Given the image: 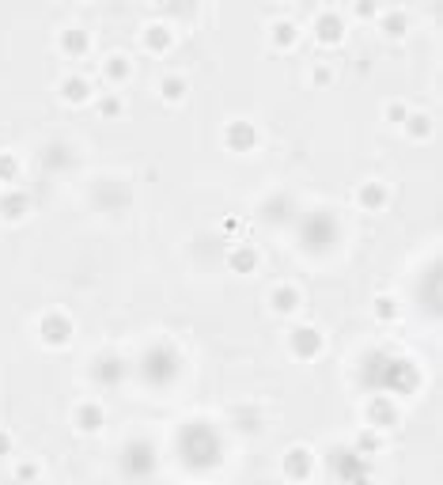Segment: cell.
<instances>
[{
  "label": "cell",
  "mask_w": 443,
  "mask_h": 485,
  "mask_svg": "<svg viewBox=\"0 0 443 485\" xmlns=\"http://www.w3.org/2000/svg\"><path fill=\"white\" fill-rule=\"evenodd\" d=\"M364 379H368V387L394 391V394H409L417 387V372L409 368V360L386 357V352H371L368 368H364Z\"/></svg>",
  "instance_id": "1"
},
{
  "label": "cell",
  "mask_w": 443,
  "mask_h": 485,
  "mask_svg": "<svg viewBox=\"0 0 443 485\" xmlns=\"http://www.w3.org/2000/svg\"><path fill=\"white\" fill-rule=\"evenodd\" d=\"M179 451H182L186 467H194V470H208V467H216V462H220V440H216L213 428L201 425V421L182 428Z\"/></svg>",
  "instance_id": "2"
},
{
  "label": "cell",
  "mask_w": 443,
  "mask_h": 485,
  "mask_svg": "<svg viewBox=\"0 0 443 485\" xmlns=\"http://www.w3.org/2000/svg\"><path fill=\"white\" fill-rule=\"evenodd\" d=\"M140 372H144V379H148L152 387H171V383L179 379V372H182V357L171 345H156V349L144 352Z\"/></svg>",
  "instance_id": "3"
},
{
  "label": "cell",
  "mask_w": 443,
  "mask_h": 485,
  "mask_svg": "<svg viewBox=\"0 0 443 485\" xmlns=\"http://www.w3.org/2000/svg\"><path fill=\"white\" fill-rule=\"evenodd\" d=\"M300 242L311 255H326L330 247L337 242V220L326 213V208H315V213H307L303 216V224H300Z\"/></svg>",
  "instance_id": "4"
},
{
  "label": "cell",
  "mask_w": 443,
  "mask_h": 485,
  "mask_svg": "<svg viewBox=\"0 0 443 485\" xmlns=\"http://www.w3.org/2000/svg\"><path fill=\"white\" fill-rule=\"evenodd\" d=\"M156 470V447L148 440H129L125 451H121V474L125 478H148Z\"/></svg>",
  "instance_id": "5"
},
{
  "label": "cell",
  "mask_w": 443,
  "mask_h": 485,
  "mask_svg": "<svg viewBox=\"0 0 443 485\" xmlns=\"http://www.w3.org/2000/svg\"><path fill=\"white\" fill-rule=\"evenodd\" d=\"M38 334H42V341H46V345H65V341L72 338V323H69V315L50 311V315L38 323Z\"/></svg>",
  "instance_id": "6"
},
{
  "label": "cell",
  "mask_w": 443,
  "mask_h": 485,
  "mask_svg": "<svg viewBox=\"0 0 443 485\" xmlns=\"http://www.w3.org/2000/svg\"><path fill=\"white\" fill-rule=\"evenodd\" d=\"M330 470H337L341 478H368V467H364L360 451H334L330 455Z\"/></svg>",
  "instance_id": "7"
},
{
  "label": "cell",
  "mask_w": 443,
  "mask_h": 485,
  "mask_svg": "<svg viewBox=\"0 0 443 485\" xmlns=\"http://www.w3.org/2000/svg\"><path fill=\"white\" fill-rule=\"evenodd\" d=\"M91 376L103 383V387H114V383H121V376H125V360L121 357H99L91 364Z\"/></svg>",
  "instance_id": "8"
},
{
  "label": "cell",
  "mask_w": 443,
  "mask_h": 485,
  "mask_svg": "<svg viewBox=\"0 0 443 485\" xmlns=\"http://www.w3.org/2000/svg\"><path fill=\"white\" fill-rule=\"evenodd\" d=\"M224 140H228L231 152H250L254 145H258V133H254L250 121H231L228 133H224Z\"/></svg>",
  "instance_id": "9"
},
{
  "label": "cell",
  "mask_w": 443,
  "mask_h": 485,
  "mask_svg": "<svg viewBox=\"0 0 443 485\" xmlns=\"http://www.w3.org/2000/svg\"><path fill=\"white\" fill-rule=\"evenodd\" d=\"M315 35H318L323 46H337V42L345 38V23H341L334 12H323V16H318V23H315Z\"/></svg>",
  "instance_id": "10"
},
{
  "label": "cell",
  "mask_w": 443,
  "mask_h": 485,
  "mask_svg": "<svg viewBox=\"0 0 443 485\" xmlns=\"http://www.w3.org/2000/svg\"><path fill=\"white\" fill-rule=\"evenodd\" d=\"M318 349H323V338H318V330H311V326L292 330V352H296V357H315Z\"/></svg>",
  "instance_id": "11"
},
{
  "label": "cell",
  "mask_w": 443,
  "mask_h": 485,
  "mask_svg": "<svg viewBox=\"0 0 443 485\" xmlns=\"http://www.w3.org/2000/svg\"><path fill=\"white\" fill-rule=\"evenodd\" d=\"M76 425H80L84 433H99V428H103V406L84 402L80 410H76Z\"/></svg>",
  "instance_id": "12"
},
{
  "label": "cell",
  "mask_w": 443,
  "mask_h": 485,
  "mask_svg": "<svg viewBox=\"0 0 443 485\" xmlns=\"http://www.w3.org/2000/svg\"><path fill=\"white\" fill-rule=\"evenodd\" d=\"M61 95L69 99V103H87V99H91V84H87L84 76H69V80L61 84Z\"/></svg>",
  "instance_id": "13"
},
{
  "label": "cell",
  "mask_w": 443,
  "mask_h": 485,
  "mask_svg": "<svg viewBox=\"0 0 443 485\" xmlns=\"http://www.w3.org/2000/svg\"><path fill=\"white\" fill-rule=\"evenodd\" d=\"M273 307L276 311H296V307H300V292L292 289V284H281V289H273Z\"/></svg>",
  "instance_id": "14"
},
{
  "label": "cell",
  "mask_w": 443,
  "mask_h": 485,
  "mask_svg": "<svg viewBox=\"0 0 443 485\" xmlns=\"http://www.w3.org/2000/svg\"><path fill=\"white\" fill-rule=\"evenodd\" d=\"M307 455H311L307 447H292V451H288V478H303V474L311 470V459H307Z\"/></svg>",
  "instance_id": "15"
},
{
  "label": "cell",
  "mask_w": 443,
  "mask_h": 485,
  "mask_svg": "<svg viewBox=\"0 0 443 485\" xmlns=\"http://www.w3.org/2000/svg\"><path fill=\"white\" fill-rule=\"evenodd\" d=\"M231 269L235 273H250L254 266H258V250H250V247H239V250H231Z\"/></svg>",
  "instance_id": "16"
},
{
  "label": "cell",
  "mask_w": 443,
  "mask_h": 485,
  "mask_svg": "<svg viewBox=\"0 0 443 485\" xmlns=\"http://www.w3.org/2000/svg\"><path fill=\"white\" fill-rule=\"evenodd\" d=\"M0 213H4L8 220H19L27 213V197H19V194H4L0 197Z\"/></svg>",
  "instance_id": "17"
},
{
  "label": "cell",
  "mask_w": 443,
  "mask_h": 485,
  "mask_svg": "<svg viewBox=\"0 0 443 485\" xmlns=\"http://www.w3.org/2000/svg\"><path fill=\"white\" fill-rule=\"evenodd\" d=\"M383 35L402 38V35H405V16H402V12H386V16H383Z\"/></svg>",
  "instance_id": "18"
},
{
  "label": "cell",
  "mask_w": 443,
  "mask_h": 485,
  "mask_svg": "<svg viewBox=\"0 0 443 485\" xmlns=\"http://www.w3.org/2000/svg\"><path fill=\"white\" fill-rule=\"evenodd\" d=\"M125 76H129V61L125 57H118V53H114V57H106V80L110 84L125 80Z\"/></svg>",
  "instance_id": "19"
},
{
  "label": "cell",
  "mask_w": 443,
  "mask_h": 485,
  "mask_svg": "<svg viewBox=\"0 0 443 485\" xmlns=\"http://www.w3.org/2000/svg\"><path fill=\"white\" fill-rule=\"evenodd\" d=\"M61 46H65V50H69V53H72V57H80V53L87 50V38L80 35V30H65V35H61Z\"/></svg>",
  "instance_id": "20"
},
{
  "label": "cell",
  "mask_w": 443,
  "mask_h": 485,
  "mask_svg": "<svg viewBox=\"0 0 443 485\" xmlns=\"http://www.w3.org/2000/svg\"><path fill=\"white\" fill-rule=\"evenodd\" d=\"M167 42H171L167 27H148V35H144V46L148 50H167Z\"/></svg>",
  "instance_id": "21"
},
{
  "label": "cell",
  "mask_w": 443,
  "mask_h": 485,
  "mask_svg": "<svg viewBox=\"0 0 443 485\" xmlns=\"http://www.w3.org/2000/svg\"><path fill=\"white\" fill-rule=\"evenodd\" d=\"M182 95H186V80H179V76H167V80H163V99H167V103H179Z\"/></svg>",
  "instance_id": "22"
},
{
  "label": "cell",
  "mask_w": 443,
  "mask_h": 485,
  "mask_svg": "<svg viewBox=\"0 0 443 485\" xmlns=\"http://www.w3.org/2000/svg\"><path fill=\"white\" fill-rule=\"evenodd\" d=\"M405 121H409V137H413V140H420V137H428V118L425 114H405Z\"/></svg>",
  "instance_id": "23"
},
{
  "label": "cell",
  "mask_w": 443,
  "mask_h": 485,
  "mask_svg": "<svg viewBox=\"0 0 443 485\" xmlns=\"http://www.w3.org/2000/svg\"><path fill=\"white\" fill-rule=\"evenodd\" d=\"M273 35H276V42H281V46H292V42H296V23H288V19H284V23L273 27Z\"/></svg>",
  "instance_id": "24"
},
{
  "label": "cell",
  "mask_w": 443,
  "mask_h": 485,
  "mask_svg": "<svg viewBox=\"0 0 443 485\" xmlns=\"http://www.w3.org/2000/svg\"><path fill=\"white\" fill-rule=\"evenodd\" d=\"M360 205H383V190H379V186H364V190H360Z\"/></svg>",
  "instance_id": "25"
},
{
  "label": "cell",
  "mask_w": 443,
  "mask_h": 485,
  "mask_svg": "<svg viewBox=\"0 0 443 485\" xmlns=\"http://www.w3.org/2000/svg\"><path fill=\"white\" fill-rule=\"evenodd\" d=\"M394 311H398V307H394L391 296H379V300H375V315H379V318H394Z\"/></svg>",
  "instance_id": "26"
},
{
  "label": "cell",
  "mask_w": 443,
  "mask_h": 485,
  "mask_svg": "<svg viewBox=\"0 0 443 485\" xmlns=\"http://www.w3.org/2000/svg\"><path fill=\"white\" fill-rule=\"evenodd\" d=\"M0 179H4V182L16 179V160L12 156H0Z\"/></svg>",
  "instance_id": "27"
},
{
  "label": "cell",
  "mask_w": 443,
  "mask_h": 485,
  "mask_svg": "<svg viewBox=\"0 0 443 485\" xmlns=\"http://www.w3.org/2000/svg\"><path fill=\"white\" fill-rule=\"evenodd\" d=\"M386 118H391L394 126H405V106L402 103H391V106H386Z\"/></svg>",
  "instance_id": "28"
},
{
  "label": "cell",
  "mask_w": 443,
  "mask_h": 485,
  "mask_svg": "<svg viewBox=\"0 0 443 485\" xmlns=\"http://www.w3.org/2000/svg\"><path fill=\"white\" fill-rule=\"evenodd\" d=\"M357 16L364 19V16H375V4L371 0H357Z\"/></svg>",
  "instance_id": "29"
},
{
  "label": "cell",
  "mask_w": 443,
  "mask_h": 485,
  "mask_svg": "<svg viewBox=\"0 0 443 485\" xmlns=\"http://www.w3.org/2000/svg\"><path fill=\"white\" fill-rule=\"evenodd\" d=\"M375 447H379V436H360V451H375Z\"/></svg>",
  "instance_id": "30"
},
{
  "label": "cell",
  "mask_w": 443,
  "mask_h": 485,
  "mask_svg": "<svg viewBox=\"0 0 443 485\" xmlns=\"http://www.w3.org/2000/svg\"><path fill=\"white\" fill-rule=\"evenodd\" d=\"M4 451H8V436L0 433V455H4Z\"/></svg>",
  "instance_id": "31"
}]
</instances>
